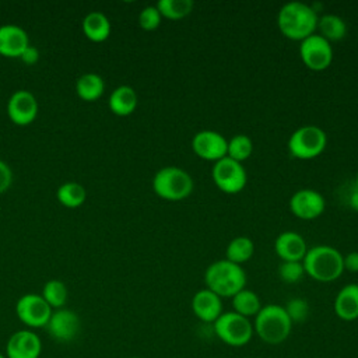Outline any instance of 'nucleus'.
Instances as JSON below:
<instances>
[{"instance_id": "f257e3e1", "label": "nucleus", "mask_w": 358, "mask_h": 358, "mask_svg": "<svg viewBox=\"0 0 358 358\" xmlns=\"http://www.w3.org/2000/svg\"><path fill=\"white\" fill-rule=\"evenodd\" d=\"M319 15L313 6L302 1H288L277 14L280 32L291 41H303L316 34Z\"/></svg>"}, {"instance_id": "f03ea898", "label": "nucleus", "mask_w": 358, "mask_h": 358, "mask_svg": "<svg viewBox=\"0 0 358 358\" xmlns=\"http://www.w3.org/2000/svg\"><path fill=\"white\" fill-rule=\"evenodd\" d=\"M302 264L305 274L319 282H331L344 271L343 255L329 245H315L309 248L302 259Z\"/></svg>"}, {"instance_id": "7ed1b4c3", "label": "nucleus", "mask_w": 358, "mask_h": 358, "mask_svg": "<svg viewBox=\"0 0 358 358\" xmlns=\"http://www.w3.org/2000/svg\"><path fill=\"white\" fill-rule=\"evenodd\" d=\"M206 288L220 298H232L246 285V273L239 266L227 259L211 263L204 273Z\"/></svg>"}, {"instance_id": "20e7f679", "label": "nucleus", "mask_w": 358, "mask_h": 358, "mask_svg": "<svg viewBox=\"0 0 358 358\" xmlns=\"http://www.w3.org/2000/svg\"><path fill=\"white\" fill-rule=\"evenodd\" d=\"M292 330V322L288 317L284 306L268 303L262 306L253 319V331L257 337L270 345L284 343Z\"/></svg>"}, {"instance_id": "39448f33", "label": "nucleus", "mask_w": 358, "mask_h": 358, "mask_svg": "<svg viewBox=\"0 0 358 358\" xmlns=\"http://www.w3.org/2000/svg\"><path fill=\"white\" fill-rule=\"evenodd\" d=\"M152 190L164 200L179 201L193 192V179L179 166H164L152 178Z\"/></svg>"}, {"instance_id": "423d86ee", "label": "nucleus", "mask_w": 358, "mask_h": 358, "mask_svg": "<svg viewBox=\"0 0 358 358\" xmlns=\"http://www.w3.org/2000/svg\"><path fill=\"white\" fill-rule=\"evenodd\" d=\"M327 144L323 129L315 124L298 127L288 138V151L296 159H313L319 157Z\"/></svg>"}, {"instance_id": "0eeeda50", "label": "nucleus", "mask_w": 358, "mask_h": 358, "mask_svg": "<svg viewBox=\"0 0 358 358\" xmlns=\"http://www.w3.org/2000/svg\"><path fill=\"white\" fill-rule=\"evenodd\" d=\"M217 337L229 347H243L253 337V323L250 319L231 310L222 312L213 323Z\"/></svg>"}, {"instance_id": "6e6552de", "label": "nucleus", "mask_w": 358, "mask_h": 358, "mask_svg": "<svg viewBox=\"0 0 358 358\" xmlns=\"http://www.w3.org/2000/svg\"><path fill=\"white\" fill-rule=\"evenodd\" d=\"M211 178L215 186L227 193L236 194L246 186L248 175L243 165L229 157H224L222 159L214 162L211 169Z\"/></svg>"}, {"instance_id": "1a4fd4ad", "label": "nucleus", "mask_w": 358, "mask_h": 358, "mask_svg": "<svg viewBox=\"0 0 358 358\" xmlns=\"http://www.w3.org/2000/svg\"><path fill=\"white\" fill-rule=\"evenodd\" d=\"M53 309L42 298L41 294H25L15 303V313L20 322L31 329L45 327L50 319Z\"/></svg>"}, {"instance_id": "9d476101", "label": "nucleus", "mask_w": 358, "mask_h": 358, "mask_svg": "<svg viewBox=\"0 0 358 358\" xmlns=\"http://www.w3.org/2000/svg\"><path fill=\"white\" fill-rule=\"evenodd\" d=\"M299 56L302 63L312 71H323L333 62V48L329 41L319 34H313L301 41Z\"/></svg>"}, {"instance_id": "9b49d317", "label": "nucleus", "mask_w": 358, "mask_h": 358, "mask_svg": "<svg viewBox=\"0 0 358 358\" xmlns=\"http://www.w3.org/2000/svg\"><path fill=\"white\" fill-rule=\"evenodd\" d=\"M38 101L28 90L14 91L7 101L8 119L17 126L31 124L38 116Z\"/></svg>"}, {"instance_id": "f8f14e48", "label": "nucleus", "mask_w": 358, "mask_h": 358, "mask_svg": "<svg viewBox=\"0 0 358 358\" xmlns=\"http://www.w3.org/2000/svg\"><path fill=\"white\" fill-rule=\"evenodd\" d=\"M228 140L215 130H200L192 138L193 152L206 161L217 162L227 157Z\"/></svg>"}, {"instance_id": "ddd939ff", "label": "nucleus", "mask_w": 358, "mask_h": 358, "mask_svg": "<svg viewBox=\"0 0 358 358\" xmlns=\"http://www.w3.org/2000/svg\"><path fill=\"white\" fill-rule=\"evenodd\" d=\"M45 327L53 340L59 343H69L78 336L81 323L76 312L60 308L52 312L50 319Z\"/></svg>"}, {"instance_id": "4468645a", "label": "nucleus", "mask_w": 358, "mask_h": 358, "mask_svg": "<svg viewBox=\"0 0 358 358\" xmlns=\"http://www.w3.org/2000/svg\"><path fill=\"white\" fill-rule=\"evenodd\" d=\"M324 197L313 189L296 190L289 199L291 213L301 220H315L323 214Z\"/></svg>"}, {"instance_id": "2eb2a0df", "label": "nucleus", "mask_w": 358, "mask_h": 358, "mask_svg": "<svg viewBox=\"0 0 358 358\" xmlns=\"http://www.w3.org/2000/svg\"><path fill=\"white\" fill-rule=\"evenodd\" d=\"M42 341L32 330H18L6 343L7 358H39Z\"/></svg>"}, {"instance_id": "dca6fc26", "label": "nucleus", "mask_w": 358, "mask_h": 358, "mask_svg": "<svg viewBox=\"0 0 358 358\" xmlns=\"http://www.w3.org/2000/svg\"><path fill=\"white\" fill-rule=\"evenodd\" d=\"M29 36L24 28L15 24L0 25V55L4 57H20L29 46Z\"/></svg>"}, {"instance_id": "f3484780", "label": "nucleus", "mask_w": 358, "mask_h": 358, "mask_svg": "<svg viewBox=\"0 0 358 358\" xmlns=\"http://www.w3.org/2000/svg\"><path fill=\"white\" fill-rule=\"evenodd\" d=\"M222 298L208 288L199 289L192 298V310L204 323H214L222 313Z\"/></svg>"}, {"instance_id": "a211bd4d", "label": "nucleus", "mask_w": 358, "mask_h": 358, "mask_svg": "<svg viewBox=\"0 0 358 358\" xmlns=\"http://www.w3.org/2000/svg\"><path fill=\"white\" fill-rule=\"evenodd\" d=\"M274 250L282 262H302L308 246L302 235L295 231H284L274 241Z\"/></svg>"}, {"instance_id": "6ab92c4d", "label": "nucleus", "mask_w": 358, "mask_h": 358, "mask_svg": "<svg viewBox=\"0 0 358 358\" xmlns=\"http://www.w3.org/2000/svg\"><path fill=\"white\" fill-rule=\"evenodd\" d=\"M334 313L344 322H352L358 319V285H344L334 298Z\"/></svg>"}, {"instance_id": "aec40b11", "label": "nucleus", "mask_w": 358, "mask_h": 358, "mask_svg": "<svg viewBox=\"0 0 358 358\" xmlns=\"http://www.w3.org/2000/svg\"><path fill=\"white\" fill-rule=\"evenodd\" d=\"M137 92L130 85L116 87L108 99V106L116 116H129L137 108Z\"/></svg>"}, {"instance_id": "412c9836", "label": "nucleus", "mask_w": 358, "mask_h": 358, "mask_svg": "<svg viewBox=\"0 0 358 358\" xmlns=\"http://www.w3.org/2000/svg\"><path fill=\"white\" fill-rule=\"evenodd\" d=\"M83 32L92 42H103L110 35L109 18L101 11H91L83 18Z\"/></svg>"}, {"instance_id": "4be33fe9", "label": "nucleus", "mask_w": 358, "mask_h": 358, "mask_svg": "<svg viewBox=\"0 0 358 358\" xmlns=\"http://www.w3.org/2000/svg\"><path fill=\"white\" fill-rule=\"evenodd\" d=\"M105 91L103 78L96 73H84L76 81L77 95L87 102L96 101Z\"/></svg>"}, {"instance_id": "5701e85b", "label": "nucleus", "mask_w": 358, "mask_h": 358, "mask_svg": "<svg viewBox=\"0 0 358 358\" xmlns=\"http://www.w3.org/2000/svg\"><path fill=\"white\" fill-rule=\"evenodd\" d=\"M316 31H319L317 34L322 38L331 43L341 41L347 35V24L341 17L336 14H324L319 17Z\"/></svg>"}, {"instance_id": "b1692460", "label": "nucleus", "mask_w": 358, "mask_h": 358, "mask_svg": "<svg viewBox=\"0 0 358 358\" xmlns=\"http://www.w3.org/2000/svg\"><path fill=\"white\" fill-rule=\"evenodd\" d=\"M262 306L263 305L260 302V298L252 289L243 288L232 296L234 312H236L248 319L255 317L259 313V310L262 309Z\"/></svg>"}, {"instance_id": "393cba45", "label": "nucleus", "mask_w": 358, "mask_h": 358, "mask_svg": "<svg viewBox=\"0 0 358 358\" xmlns=\"http://www.w3.org/2000/svg\"><path fill=\"white\" fill-rule=\"evenodd\" d=\"M57 201L67 208H77L84 204L87 199V190L78 182H66L56 190Z\"/></svg>"}, {"instance_id": "a878e982", "label": "nucleus", "mask_w": 358, "mask_h": 358, "mask_svg": "<svg viewBox=\"0 0 358 358\" xmlns=\"http://www.w3.org/2000/svg\"><path fill=\"white\" fill-rule=\"evenodd\" d=\"M255 252V243L248 236H236L234 238L225 249V259L235 263V264H242L248 262Z\"/></svg>"}, {"instance_id": "bb28decb", "label": "nucleus", "mask_w": 358, "mask_h": 358, "mask_svg": "<svg viewBox=\"0 0 358 358\" xmlns=\"http://www.w3.org/2000/svg\"><path fill=\"white\" fill-rule=\"evenodd\" d=\"M41 295L52 309H60L67 302L69 289L62 280H49L45 282Z\"/></svg>"}, {"instance_id": "cd10ccee", "label": "nucleus", "mask_w": 358, "mask_h": 358, "mask_svg": "<svg viewBox=\"0 0 358 358\" xmlns=\"http://www.w3.org/2000/svg\"><path fill=\"white\" fill-rule=\"evenodd\" d=\"M155 7L161 17L176 21L187 17L193 10L194 3L192 0H159Z\"/></svg>"}, {"instance_id": "c85d7f7f", "label": "nucleus", "mask_w": 358, "mask_h": 358, "mask_svg": "<svg viewBox=\"0 0 358 358\" xmlns=\"http://www.w3.org/2000/svg\"><path fill=\"white\" fill-rule=\"evenodd\" d=\"M253 152V141L246 134H236L228 140L227 147V157L235 159L238 162H243L248 159Z\"/></svg>"}, {"instance_id": "c756f323", "label": "nucleus", "mask_w": 358, "mask_h": 358, "mask_svg": "<svg viewBox=\"0 0 358 358\" xmlns=\"http://www.w3.org/2000/svg\"><path fill=\"white\" fill-rule=\"evenodd\" d=\"M288 317L291 319L292 324L294 323H302L306 320L309 315V303L303 298H292L287 302L284 306Z\"/></svg>"}, {"instance_id": "7c9ffc66", "label": "nucleus", "mask_w": 358, "mask_h": 358, "mask_svg": "<svg viewBox=\"0 0 358 358\" xmlns=\"http://www.w3.org/2000/svg\"><path fill=\"white\" fill-rule=\"evenodd\" d=\"M280 278L287 284H295L305 275L302 262H282L278 267Z\"/></svg>"}, {"instance_id": "2f4dec72", "label": "nucleus", "mask_w": 358, "mask_h": 358, "mask_svg": "<svg viewBox=\"0 0 358 358\" xmlns=\"http://www.w3.org/2000/svg\"><path fill=\"white\" fill-rule=\"evenodd\" d=\"M161 14L155 6H147L144 7L138 14V25L144 31H154L161 24Z\"/></svg>"}, {"instance_id": "473e14b6", "label": "nucleus", "mask_w": 358, "mask_h": 358, "mask_svg": "<svg viewBox=\"0 0 358 358\" xmlns=\"http://www.w3.org/2000/svg\"><path fill=\"white\" fill-rule=\"evenodd\" d=\"M13 183V171L4 161L0 159V194L7 192Z\"/></svg>"}, {"instance_id": "72a5a7b5", "label": "nucleus", "mask_w": 358, "mask_h": 358, "mask_svg": "<svg viewBox=\"0 0 358 358\" xmlns=\"http://www.w3.org/2000/svg\"><path fill=\"white\" fill-rule=\"evenodd\" d=\"M344 270L350 273H358V252H350L343 256Z\"/></svg>"}, {"instance_id": "f704fd0d", "label": "nucleus", "mask_w": 358, "mask_h": 358, "mask_svg": "<svg viewBox=\"0 0 358 358\" xmlns=\"http://www.w3.org/2000/svg\"><path fill=\"white\" fill-rule=\"evenodd\" d=\"M39 50L35 48V46H32V45H29L24 52H22V55L20 56V59L25 63V64H35L38 60H39Z\"/></svg>"}, {"instance_id": "c9c22d12", "label": "nucleus", "mask_w": 358, "mask_h": 358, "mask_svg": "<svg viewBox=\"0 0 358 358\" xmlns=\"http://www.w3.org/2000/svg\"><path fill=\"white\" fill-rule=\"evenodd\" d=\"M348 204H350V207H351L354 211L358 213V189H357V187L350 193Z\"/></svg>"}, {"instance_id": "e433bc0d", "label": "nucleus", "mask_w": 358, "mask_h": 358, "mask_svg": "<svg viewBox=\"0 0 358 358\" xmlns=\"http://www.w3.org/2000/svg\"><path fill=\"white\" fill-rule=\"evenodd\" d=\"M355 187L358 189V172H357V176H355Z\"/></svg>"}, {"instance_id": "4c0bfd02", "label": "nucleus", "mask_w": 358, "mask_h": 358, "mask_svg": "<svg viewBox=\"0 0 358 358\" xmlns=\"http://www.w3.org/2000/svg\"><path fill=\"white\" fill-rule=\"evenodd\" d=\"M0 358H7V357H6V354H1V352H0Z\"/></svg>"}, {"instance_id": "58836bf2", "label": "nucleus", "mask_w": 358, "mask_h": 358, "mask_svg": "<svg viewBox=\"0 0 358 358\" xmlns=\"http://www.w3.org/2000/svg\"><path fill=\"white\" fill-rule=\"evenodd\" d=\"M129 358H140V357H129Z\"/></svg>"}, {"instance_id": "ea45409f", "label": "nucleus", "mask_w": 358, "mask_h": 358, "mask_svg": "<svg viewBox=\"0 0 358 358\" xmlns=\"http://www.w3.org/2000/svg\"><path fill=\"white\" fill-rule=\"evenodd\" d=\"M357 285H358V282H357Z\"/></svg>"}]
</instances>
